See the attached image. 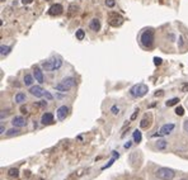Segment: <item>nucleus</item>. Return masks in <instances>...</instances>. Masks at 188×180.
I'll return each instance as SVG.
<instances>
[{
  "label": "nucleus",
  "mask_w": 188,
  "mask_h": 180,
  "mask_svg": "<svg viewBox=\"0 0 188 180\" xmlns=\"http://www.w3.org/2000/svg\"><path fill=\"white\" fill-rule=\"evenodd\" d=\"M106 5L108 8H113L116 5V2H115V0H106Z\"/></svg>",
  "instance_id": "obj_32"
},
{
  "label": "nucleus",
  "mask_w": 188,
  "mask_h": 180,
  "mask_svg": "<svg viewBox=\"0 0 188 180\" xmlns=\"http://www.w3.org/2000/svg\"><path fill=\"white\" fill-rule=\"evenodd\" d=\"M182 180H186V179H182Z\"/></svg>",
  "instance_id": "obj_45"
},
{
  "label": "nucleus",
  "mask_w": 188,
  "mask_h": 180,
  "mask_svg": "<svg viewBox=\"0 0 188 180\" xmlns=\"http://www.w3.org/2000/svg\"><path fill=\"white\" fill-rule=\"evenodd\" d=\"M148 86L145 84H136L130 89V94L135 98H141L148 93Z\"/></svg>",
  "instance_id": "obj_3"
},
{
  "label": "nucleus",
  "mask_w": 188,
  "mask_h": 180,
  "mask_svg": "<svg viewBox=\"0 0 188 180\" xmlns=\"http://www.w3.org/2000/svg\"><path fill=\"white\" fill-rule=\"evenodd\" d=\"M139 113H140V109H139V108H137V109H135V112L132 113V116H131V118H130V121H135V119L137 118Z\"/></svg>",
  "instance_id": "obj_31"
},
{
  "label": "nucleus",
  "mask_w": 188,
  "mask_h": 180,
  "mask_svg": "<svg viewBox=\"0 0 188 180\" xmlns=\"http://www.w3.org/2000/svg\"><path fill=\"white\" fill-rule=\"evenodd\" d=\"M154 64H155L156 66H159L161 64V58L160 57H154Z\"/></svg>",
  "instance_id": "obj_36"
},
{
  "label": "nucleus",
  "mask_w": 188,
  "mask_h": 180,
  "mask_svg": "<svg viewBox=\"0 0 188 180\" xmlns=\"http://www.w3.org/2000/svg\"><path fill=\"white\" fill-rule=\"evenodd\" d=\"M2 2H4V0H2Z\"/></svg>",
  "instance_id": "obj_46"
},
{
  "label": "nucleus",
  "mask_w": 188,
  "mask_h": 180,
  "mask_svg": "<svg viewBox=\"0 0 188 180\" xmlns=\"http://www.w3.org/2000/svg\"><path fill=\"white\" fill-rule=\"evenodd\" d=\"M12 51V47L10 46H5V45H2L0 46V55H2V57L9 55V52Z\"/></svg>",
  "instance_id": "obj_17"
},
{
  "label": "nucleus",
  "mask_w": 188,
  "mask_h": 180,
  "mask_svg": "<svg viewBox=\"0 0 188 180\" xmlns=\"http://www.w3.org/2000/svg\"><path fill=\"white\" fill-rule=\"evenodd\" d=\"M132 138H133V141L136 142V143H139V142H141V138H142V136H141V132L140 131H133V133H132Z\"/></svg>",
  "instance_id": "obj_21"
},
{
  "label": "nucleus",
  "mask_w": 188,
  "mask_h": 180,
  "mask_svg": "<svg viewBox=\"0 0 188 180\" xmlns=\"http://www.w3.org/2000/svg\"><path fill=\"white\" fill-rule=\"evenodd\" d=\"M5 132V128H4V124L2 123V126H0V134H3Z\"/></svg>",
  "instance_id": "obj_41"
},
{
  "label": "nucleus",
  "mask_w": 188,
  "mask_h": 180,
  "mask_svg": "<svg viewBox=\"0 0 188 180\" xmlns=\"http://www.w3.org/2000/svg\"><path fill=\"white\" fill-rule=\"evenodd\" d=\"M175 114H177V116H183V114H184V108L181 107V105L177 107V108H175Z\"/></svg>",
  "instance_id": "obj_27"
},
{
  "label": "nucleus",
  "mask_w": 188,
  "mask_h": 180,
  "mask_svg": "<svg viewBox=\"0 0 188 180\" xmlns=\"http://www.w3.org/2000/svg\"><path fill=\"white\" fill-rule=\"evenodd\" d=\"M89 28H90L93 32H98V31L100 29V22H99V19L93 18V19L90 20V23H89Z\"/></svg>",
  "instance_id": "obj_12"
},
{
  "label": "nucleus",
  "mask_w": 188,
  "mask_h": 180,
  "mask_svg": "<svg viewBox=\"0 0 188 180\" xmlns=\"http://www.w3.org/2000/svg\"><path fill=\"white\" fill-rule=\"evenodd\" d=\"M149 126V121H148V118L145 117V118H142V121L140 122V127L141 128H146Z\"/></svg>",
  "instance_id": "obj_28"
},
{
  "label": "nucleus",
  "mask_w": 188,
  "mask_h": 180,
  "mask_svg": "<svg viewBox=\"0 0 188 180\" xmlns=\"http://www.w3.org/2000/svg\"><path fill=\"white\" fill-rule=\"evenodd\" d=\"M183 127H184V131L188 133V119H187V121H184V124H183Z\"/></svg>",
  "instance_id": "obj_40"
},
{
  "label": "nucleus",
  "mask_w": 188,
  "mask_h": 180,
  "mask_svg": "<svg viewBox=\"0 0 188 180\" xmlns=\"http://www.w3.org/2000/svg\"><path fill=\"white\" fill-rule=\"evenodd\" d=\"M130 146H131V142H127V143H125V149H130Z\"/></svg>",
  "instance_id": "obj_43"
},
{
  "label": "nucleus",
  "mask_w": 188,
  "mask_h": 180,
  "mask_svg": "<svg viewBox=\"0 0 188 180\" xmlns=\"http://www.w3.org/2000/svg\"><path fill=\"white\" fill-rule=\"evenodd\" d=\"M12 124H13V127L21 128V127H24L25 124H27V121H25V118L22 117V116H15L12 121Z\"/></svg>",
  "instance_id": "obj_9"
},
{
  "label": "nucleus",
  "mask_w": 188,
  "mask_h": 180,
  "mask_svg": "<svg viewBox=\"0 0 188 180\" xmlns=\"http://www.w3.org/2000/svg\"><path fill=\"white\" fill-rule=\"evenodd\" d=\"M75 12H78V6H75V5H70V10H69V14L71 15L73 13Z\"/></svg>",
  "instance_id": "obj_33"
},
{
  "label": "nucleus",
  "mask_w": 188,
  "mask_h": 180,
  "mask_svg": "<svg viewBox=\"0 0 188 180\" xmlns=\"http://www.w3.org/2000/svg\"><path fill=\"white\" fill-rule=\"evenodd\" d=\"M118 157H119V153H118V152H116V151H113V152H112V159H111L108 164H107V165L103 167V170H106V169H107V167H109V166H112V165H113V162H115V161H116Z\"/></svg>",
  "instance_id": "obj_19"
},
{
  "label": "nucleus",
  "mask_w": 188,
  "mask_h": 180,
  "mask_svg": "<svg viewBox=\"0 0 188 180\" xmlns=\"http://www.w3.org/2000/svg\"><path fill=\"white\" fill-rule=\"evenodd\" d=\"M55 90H57V91H61V93H65V91H69L70 90V88H67L65 84H62V83H58L56 86H55Z\"/></svg>",
  "instance_id": "obj_20"
},
{
  "label": "nucleus",
  "mask_w": 188,
  "mask_h": 180,
  "mask_svg": "<svg viewBox=\"0 0 188 180\" xmlns=\"http://www.w3.org/2000/svg\"><path fill=\"white\" fill-rule=\"evenodd\" d=\"M21 112H22V114H27V113H28V109H27V107L22 105V107H21Z\"/></svg>",
  "instance_id": "obj_38"
},
{
  "label": "nucleus",
  "mask_w": 188,
  "mask_h": 180,
  "mask_svg": "<svg viewBox=\"0 0 188 180\" xmlns=\"http://www.w3.org/2000/svg\"><path fill=\"white\" fill-rule=\"evenodd\" d=\"M174 123H165L161 126V128L159 130V132L154 133L152 137H161V136H167V134H170L172 133V131L174 130Z\"/></svg>",
  "instance_id": "obj_4"
},
{
  "label": "nucleus",
  "mask_w": 188,
  "mask_h": 180,
  "mask_svg": "<svg viewBox=\"0 0 188 180\" xmlns=\"http://www.w3.org/2000/svg\"><path fill=\"white\" fill-rule=\"evenodd\" d=\"M18 175H19V170L17 167H12V169H9V171H8V176L9 178H17Z\"/></svg>",
  "instance_id": "obj_22"
},
{
  "label": "nucleus",
  "mask_w": 188,
  "mask_h": 180,
  "mask_svg": "<svg viewBox=\"0 0 188 180\" xmlns=\"http://www.w3.org/2000/svg\"><path fill=\"white\" fill-rule=\"evenodd\" d=\"M61 83L65 84L67 88H70V89H71V88H74L75 85H76V79H75V78H65Z\"/></svg>",
  "instance_id": "obj_15"
},
{
  "label": "nucleus",
  "mask_w": 188,
  "mask_h": 180,
  "mask_svg": "<svg viewBox=\"0 0 188 180\" xmlns=\"http://www.w3.org/2000/svg\"><path fill=\"white\" fill-rule=\"evenodd\" d=\"M33 76H35V79L38 84H42L45 81V78H43V72H42V68L39 67H35L33 68Z\"/></svg>",
  "instance_id": "obj_10"
},
{
  "label": "nucleus",
  "mask_w": 188,
  "mask_h": 180,
  "mask_svg": "<svg viewBox=\"0 0 188 180\" xmlns=\"http://www.w3.org/2000/svg\"><path fill=\"white\" fill-rule=\"evenodd\" d=\"M8 114H9V110H8V112H4V110H2V121H4V117H6Z\"/></svg>",
  "instance_id": "obj_39"
},
{
  "label": "nucleus",
  "mask_w": 188,
  "mask_h": 180,
  "mask_svg": "<svg viewBox=\"0 0 188 180\" xmlns=\"http://www.w3.org/2000/svg\"><path fill=\"white\" fill-rule=\"evenodd\" d=\"M52 122H54V116H52V113H45L43 116H42V118H41V123L45 124V126L51 124Z\"/></svg>",
  "instance_id": "obj_11"
},
{
  "label": "nucleus",
  "mask_w": 188,
  "mask_h": 180,
  "mask_svg": "<svg viewBox=\"0 0 188 180\" xmlns=\"http://www.w3.org/2000/svg\"><path fill=\"white\" fill-rule=\"evenodd\" d=\"M181 90H182V91H188V83H182Z\"/></svg>",
  "instance_id": "obj_34"
},
{
  "label": "nucleus",
  "mask_w": 188,
  "mask_h": 180,
  "mask_svg": "<svg viewBox=\"0 0 188 180\" xmlns=\"http://www.w3.org/2000/svg\"><path fill=\"white\" fill-rule=\"evenodd\" d=\"M75 37H76V39L83 41L85 38V32H84V29H78V31H76L75 32Z\"/></svg>",
  "instance_id": "obj_24"
},
{
  "label": "nucleus",
  "mask_w": 188,
  "mask_h": 180,
  "mask_svg": "<svg viewBox=\"0 0 188 180\" xmlns=\"http://www.w3.org/2000/svg\"><path fill=\"white\" fill-rule=\"evenodd\" d=\"M119 107L118 105H113L112 108H111V112H112V114H115V116H117V114H119Z\"/></svg>",
  "instance_id": "obj_30"
},
{
  "label": "nucleus",
  "mask_w": 188,
  "mask_h": 180,
  "mask_svg": "<svg viewBox=\"0 0 188 180\" xmlns=\"http://www.w3.org/2000/svg\"><path fill=\"white\" fill-rule=\"evenodd\" d=\"M56 114H57L58 121H64V119H66V117L69 116V107H66V105L58 107L56 110Z\"/></svg>",
  "instance_id": "obj_7"
},
{
  "label": "nucleus",
  "mask_w": 188,
  "mask_h": 180,
  "mask_svg": "<svg viewBox=\"0 0 188 180\" xmlns=\"http://www.w3.org/2000/svg\"><path fill=\"white\" fill-rule=\"evenodd\" d=\"M156 147H158V150H165L167 141L165 140H158L156 141Z\"/></svg>",
  "instance_id": "obj_26"
},
{
  "label": "nucleus",
  "mask_w": 188,
  "mask_h": 180,
  "mask_svg": "<svg viewBox=\"0 0 188 180\" xmlns=\"http://www.w3.org/2000/svg\"><path fill=\"white\" fill-rule=\"evenodd\" d=\"M64 12V8L61 4H54V5H51V8L48 9V14L50 15H60V14H62Z\"/></svg>",
  "instance_id": "obj_8"
},
{
  "label": "nucleus",
  "mask_w": 188,
  "mask_h": 180,
  "mask_svg": "<svg viewBox=\"0 0 188 180\" xmlns=\"http://www.w3.org/2000/svg\"><path fill=\"white\" fill-rule=\"evenodd\" d=\"M42 66V70H46V71H55V68H54V65L52 62H51V60H46V61H43L41 64Z\"/></svg>",
  "instance_id": "obj_14"
},
{
  "label": "nucleus",
  "mask_w": 188,
  "mask_h": 180,
  "mask_svg": "<svg viewBox=\"0 0 188 180\" xmlns=\"http://www.w3.org/2000/svg\"><path fill=\"white\" fill-rule=\"evenodd\" d=\"M154 95H155L156 98H160V97H163V95H164V91H163V90H158V91L154 93Z\"/></svg>",
  "instance_id": "obj_35"
},
{
  "label": "nucleus",
  "mask_w": 188,
  "mask_h": 180,
  "mask_svg": "<svg viewBox=\"0 0 188 180\" xmlns=\"http://www.w3.org/2000/svg\"><path fill=\"white\" fill-rule=\"evenodd\" d=\"M43 97H45L47 100H52V99H54V97L51 95V94H50L48 91H46V93H45V95H43Z\"/></svg>",
  "instance_id": "obj_37"
},
{
  "label": "nucleus",
  "mask_w": 188,
  "mask_h": 180,
  "mask_svg": "<svg viewBox=\"0 0 188 180\" xmlns=\"http://www.w3.org/2000/svg\"><path fill=\"white\" fill-rule=\"evenodd\" d=\"M179 103V98H172V99H169V100H167V107H174V105H177Z\"/></svg>",
  "instance_id": "obj_25"
},
{
  "label": "nucleus",
  "mask_w": 188,
  "mask_h": 180,
  "mask_svg": "<svg viewBox=\"0 0 188 180\" xmlns=\"http://www.w3.org/2000/svg\"><path fill=\"white\" fill-rule=\"evenodd\" d=\"M41 180H43V179H41Z\"/></svg>",
  "instance_id": "obj_47"
},
{
  "label": "nucleus",
  "mask_w": 188,
  "mask_h": 180,
  "mask_svg": "<svg viewBox=\"0 0 188 180\" xmlns=\"http://www.w3.org/2000/svg\"><path fill=\"white\" fill-rule=\"evenodd\" d=\"M51 62H52V65H54V68H55V70H58V68L62 66V61H61V58H58V57H54V58H51Z\"/></svg>",
  "instance_id": "obj_18"
},
{
  "label": "nucleus",
  "mask_w": 188,
  "mask_h": 180,
  "mask_svg": "<svg viewBox=\"0 0 188 180\" xmlns=\"http://www.w3.org/2000/svg\"><path fill=\"white\" fill-rule=\"evenodd\" d=\"M46 2H50V0H46Z\"/></svg>",
  "instance_id": "obj_44"
},
{
  "label": "nucleus",
  "mask_w": 188,
  "mask_h": 180,
  "mask_svg": "<svg viewBox=\"0 0 188 180\" xmlns=\"http://www.w3.org/2000/svg\"><path fill=\"white\" fill-rule=\"evenodd\" d=\"M33 79H35V76H32L31 74H25L24 75V85H25V86H33V81H35V80H33Z\"/></svg>",
  "instance_id": "obj_16"
},
{
  "label": "nucleus",
  "mask_w": 188,
  "mask_h": 180,
  "mask_svg": "<svg viewBox=\"0 0 188 180\" xmlns=\"http://www.w3.org/2000/svg\"><path fill=\"white\" fill-rule=\"evenodd\" d=\"M123 22L122 17L118 15L117 13H111L109 14V24L112 25V27H118V25H121Z\"/></svg>",
  "instance_id": "obj_5"
},
{
  "label": "nucleus",
  "mask_w": 188,
  "mask_h": 180,
  "mask_svg": "<svg viewBox=\"0 0 188 180\" xmlns=\"http://www.w3.org/2000/svg\"><path fill=\"white\" fill-rule=\"evenodd\" d=\"M45 93H46V90L42 89L39 85H33V86L29 88V94L36 98H42L45 95Z\"/></svg>",
  "instance_id": "obj_6"
},
{
  "label": "nucleus",
  "mask_w": 188,
  "mask_h": 180,
  "mask_svg": "<svg viewBox=\"0 0 188 180\" xmlns=\"http://www.w3.org/2000/svg\"><path fill=\"white\" fill-rule=\"evenodd\" d=\"M25 100H27V95H25L24 93H18V94H15L14 101L17 103V104H23Z\"/></svg>",
  "instance_id": "obj_13"
},
{
  "label": "nucleus",
  "mask_w": 188,
  "mask_h": 180,
  "mask_svg": "<svg viewBox=\"0 0 188 180\" xmlns=\"http://www.w3.org/2000/svg\"><path fill=\"white\" fill-rule=\"evenodd\" d=\"M19 133H21V130L18 127H13L6 131V136H14V134H19Z\"/></svg>",
  "instance_id": "obj_23"
},
{
  "label": "nucleus",
  "mask_w": 188,
  "mask_h": 180,
  "mask_svg": "<svg viewBox=\"0 0 188 180\" xmlns=\"http://www.w3.org/2000/svg\"><path fill=\"white\" fill-rule=\"evenodd\" d=\"M32 2H33V0H22V3H23L24 5H25V4H31Z\"/></svg>",
  "instance_id": "obj_42"
},
{
  "label": "nucleus",
  "mask_w": 188,
  "mask_h": 180,
  "mask_svg": "<svg viewBox=\"0 0 188 180\" xmlns=\"http://www.w3.org/2000/svg\"><path fill=\"white\" fill-rule=\"evenodd\" d=\"M155 176L160 180H173L175 176V171L168 167H160L155 171Z\"/></svg>",
  "instance_id": "obj_2"
},
{
  "label": "nucleus",
  "mask_w": 188,
  "mask_h": 180,
  "mask_svg": "<svg viewBox=\"0 0 188 180\" xmlns=\"http://www.w3.org/2000/svg\"><path fill=\"white\" fill-rule=\"evenodd\" d=\"M46 105H47V103H46V100H43V101H38V103H35V107H37V108H46Z\"/></svg>",
  "instance_id": "obj_29"
},
{
  "label": "nucleus",
  "mask_w": 188,
  "mask_h": 180,
  "mask_svg": "<svg viewBox=\"0 0 188 180\" xmlns=\"http://www.w3.org/2000/svg\"><path fill=\"white\" fill-rule=\"evenodd\" d=\"M140 39H141V45L145 47V48H151L152 47V45H154V32H152V29H145L142 33H141V37H140Z\"/></svg>",
  "instance_id": "obj_1"
}]
</instances>
